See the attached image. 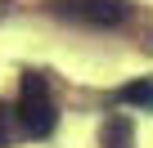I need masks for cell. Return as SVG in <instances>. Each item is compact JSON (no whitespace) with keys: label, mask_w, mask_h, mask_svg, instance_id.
<instances>
[{"label":"cell","mask_w":153,"mask_h":148,"mask_svg":"<svg viewBox=\"0 0 153 148\" xmlns=\"http://www.w3.org/2000/svg\"><path fill=\"white\" fill-rule=\"evenodd\" d=\"M59 14L90 27H117L126 18V0H59Z\"/></svg>","instance_id":"cell-2"},{"label":"cell","mask_w":153,"mask_h":148,"mask_svg":"<svg viewBox=\"0 0 153 148\" xmlns=\"http://www.w3.org/2000/svg\"><path fill=\"white\" fill-rule=\"evenodd\" d=\"M14 117H18V112H14L9 103H0V148H5L9 135H14Z\"/></svg>","instance_id":"cell-5"},{"label":"cell","mask_w":153,"mask_h":148,"mask_svg":"<svg viewBox=\"0 0 153 148\" xmlns=\"http://www.w3.org/2000/svg\"><path fill=\"white\" fill-rule=\"evenodd\" d=\"M99 139H104V148H135V130H131V117L113 112V117L104 121Z\"/></svg>","instance_id":"cell-3"},{"label":"cell","mask_w":153,"mask_h":148,"mask_svg":"<svg viewBox=\"0 0 153 148\" xmlns=\"http://www.w3.org/2000/svg\"><path fill=\"white\" fill-rule=\"evenodd\" d=\"M14 112H18V126H23L32 139L54 135V126H59V108H54V94H50L45 77H36V72H27V77H23V90H18Z\"/></svg>","instance_id":"cell-1"},{"label":"cell","mask_w":153,"mask_h":148,"mask_svg":"<svg viewBox=\"0 0 153 148\" xmlns=\"http://www.w3.org/2000/svg\"><path fill=\"white\" fill-rule=\"evenodd\" d=\"M122 103H135V108H153V81H131L117 90Z\"/></svg>","instance_id":"cell-4"}]
</instances>
